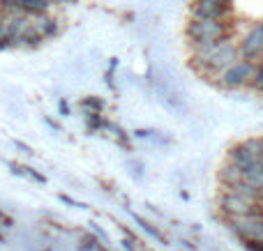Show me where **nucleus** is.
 I'll use <instances>...</instances> for the list:
<instances>
[{
  "label": "nucleus",
  "mask_w": 263,
  "mask_h": 251,
  "mask_svg": "<svg viewBox=\"0 0 263 251\" xmlns=\"http://www.w3.org/2000/svg\"><path fill=\"white\" fill-rule=\"evenodd\" d=\"M254 74H256V62L238 60V62H233L231 67L219 74L217 86L224 88V90H238V88H242V86H250Z\"/></svg>",
  "instance_id": "20e7f679"
},
{
  "label": "nucleus",
  "mask_w": 263,
  "mask_h": 251,
  "mask_svg": "<svg viewBox=\"0 0 263 251\" xmlns=\"http://www.w3.org/2000/svg\"><path fill=\"white\" fill-rule=\"evenodd\" d=\"M215 3H231V0H215Z\"/></svg>",
  "instance_id": "412c9836"
},
{
  "label": "nucleus",
  "mask_w": 263,
  "mask_h": 251,
  "mask_svg": "<svg viewBox=\"0 0 263 251\" xmlns=\"http://www.w3.org/2000/svg\"><path fill=\"white\" fill-rule=\"evenodd\" d=\"M242 180H245L250 187H254L256 192L263 194V164L261 161H254L252 166L242 169Z\"/></svg>",
  "instance_id": "9b49d317"
},
{
  "label": "nucleus",
  "mask_w": 263,
  "mask_h": 251,
  "mask_svg": "<svg viewBox=\"0 0 263 251\" xmlns=\"http://www.w3.org/2000/svg\"><path fill=\"white\" fill-rule=\"evenodd\" d=\"M250 86L254 88L256 92H261V95H263V60H261V62H256V74H254V78H252Z\"/></svg>",
  "instance_id": "2eb2a0df"
},
{
  "label": "nucleus",
  "mask_w": 263,
  "mask_h": 251,
  "mask_svg": "<svg viewBox=\"0 0 263 251\" xmlns=\"http://www.w3.org/2000/svg\"><path fill=\"white\" fill-rule=\"evenodd\" d=\"M60 113H63V115L69 113V109H67V104H65V101H60Z\"/></svg>",
  "instance_id": "a211bd4d"
},
{
  "label": "nucleus",
  "mask_w": 263,
  "mask_h": 251,
  "mask_svg": "<svg viewBox=\"0 0 263 251\" xmlns=\"http://www.w3.org/2000/svg\"><path fill=\"white\" fill-rule=\"evenodd\" d=\"M229 228L245 242H263V217H242V219H227Z\"/></svg>",
  "instance_id": "6e6552de"
},
{
  "label": "nucleus",
  "mask_w": 263,
  "mask_h": 251,
  "mask_svg": "<svg viewBox=\"0 0 263 251\" xmlns=\"http://www.w3.org/2000/svg\"><path fill=\"white\" fill-rule=\"evenodd\" d=\"M261 164H263V138H261Z\"/></svg>",
  "instance_id": "aec40b11"
},
{
  "label": "nucleus",
  "mask_w": 263,
  "mask_h": 251,
  "mask_svg": "<svg viewBox=\"0 0 263 251\" xmlns=\"http://www.w3.org/2000/svg\"><path fill=\"white\" fill-rule=\"evenodd\" d=\"M217 207L227 219H242V217H263V203H252L247 198L231 192H222L217 198Z\"/></svg>",
  "instance_id": "7ed1b4c3"
},
{
  "label": "nucleus",
  "mask_w": 263,
  "mask_h": 251,
  "mask_svg": "<svg viewBox=\"0 0 263 251\" xmlns=\"http://www.w3.org/2000/svg\"><path fill=\"white\" fill-rule=\"evenodd\" d=\"M238 60H240V53H238L233 37L192 51V67L203 76H219L224 69H229Z\"/></svg>",
  "instance_id": "f257e3e1"
},
{
  "label": "nucleus",
  "mask_w": 263,
  "mask_h": 251,
  "mask_svg": "<svg viewBox=\"0 0 263 251\" xmlns=\"http://www.w3.org/2000/svg\"><path fill=\"white\" fill-rule=\"evenodd\" d=\"M83 106L90 109V113H100V111L104 109V99H100V97H88V99H83Z\"/></svg>",
  "instance_id": "dca6fc26"
},
{
  "label": "nucleus",
  "mask_w": 263,
  "mask_h": 251,
  "mask_svg": "<svg viewBox=\"0 0 263 251\" xmlns=\"http://www.w3.org/2000/svg\"><path fill=\"white\" fill-rule=\"evenodd\" d=\"M0 39H5V23H0Z\"/></svg>",
  "instance_id": "6ab92c4d"
},
{
  "label": "nucleus",
  "mask_w": 263,
  "mask_h": 251,
  "mask_svg": "<svg viewBox=\"0 0 263 251\" xmlns=\"http://www.w3.org/2000/svg\"><path fill=\"white\" fill-rule=\"evenodd\" d=\"M18 41H23V44H28V46H37L42 41V35L35 30V28H28V30L18 37Z\"/></svg>",
  "instance_id": "ddd939ff"
},
{
  "label": "nucleus",
  "mask_w": 263,
  "mask_h": 251,
  "mask_svg": "<svg viewBox=\"0 0 263 251\" xmlns=\"http://www.w3.org/2000/svg\"><path fill=\"white\" fill-rule=\"evenodd\" d=\"M86 124L88 129H109V120H104L100 113H88L86 115Z\"/></svg>",
  "instance_id": "f8f14e48"
},
{
  "label": "nucleus",
  "mask_w": 263,
  "mask_h": 251,
  "mask_svg": "<svg viewBox=\"0 0 263 251\" xmlns=\"http://www.w3.org/2000/svg\"><path fill=\"white\" fill-rule=\"evenodd\" d=\"M229 161L236 164L238 169H247L254 161H261V138H247L236 145L229 148Z\"/></svg>",
  "instance_id": "39448f33"
},
{
  "label": "nucleus",
  "mask_w": 263,
  "mask_h": 251,
  "mask_svg": "<svg viewBox=\"0 0 263 251\" xmlns=\"http://www.w3.org/2000/svg\"><path fill=\"white\" fill-rule=\"evenodd\" d=\"M236 46H238V53H240V60H250V62L263 60V28H261V23L252 26L250 30L240 37V41H238Z\"/></svg>",
  "instance_id": "0eeeda50"
},
{
  "label": "nucleus",
  "mask_w": 263,
  "mask_h": 251,
  "mask_svg": "<svg viewBox=\"0 0 263 251\" xmlns=\"http://www.w3.org/2000/svg\"><path fill=\"white\" fill-rule=\"evenodd\" d=\"M35 30L40 32L42 37H49V35H55V30H58V28H55V23L51 21V18H42V21L37 23Z\"/></svg>",
  "instance_id": "4468645a"
},
{
  "label": "nucleus",
  "mask_w": 263,
  "mask_h": 251,
  "mask_svg": "<svg viewBox=\"0 0 263 251\" xmlns=\"http://www.w3.org/2000/svg\"><path fill=\"white\" fill-rule=\"evenodd\" d=\"M136 221H139V224L143 226V231H148L150 235H155V238H157V240H162V235H159V231H157V228H153V226H150L148 221H143V219H141V217H136Z\"/></svg>",
  "instance_id": "f3484780"
},
{
  "label": "nucleus",
  "mask_w": 263,
  "mask_h": 251,
  "mask_svg": "<svg viewBox=\"0 0 263 251\" xmlns=\"http://www.w3.org/2000/svg\"><path fill=\"white\" fill-rule=\"evenodd\" d=\"M261 28H263V21H261Z\"/></svg>",
  "instance_id": "4be33fe9"
},
{
  "label": "nucleus",
  "mask_w": 263,
  "mask_h": 251,
  "mask_svg": "<svg viewBox=\"0 0 263 251\" xmlns=\"http://www.w3.org/2000/svg\"><path fill=\"white\" fill-rule=\"evenodd\" d=\"M3 7L23 9V12H30V14H42L49 7V0H3Z\"/></svg>",
  "instance_id": "9d476101"
},
{
  "label": "nucleus",
  "mask_w": 263,
  "mask_h": 251,
  "mask_svg": "<svg viewBox=\"0 0 263 251\" xmlns=\"http://www.w3.org/2000/svg\"><path fill=\"white\" fill-rule=\"evenodd\" d=\"M185 35L190 39L192 51L201 46L217 44L222 39H231L233 23L231 21H205V18H192L185 28Z\"/></svg>",
  "instance_id": "f03ea898"
},
{
  "label": "nucleus",
  "mask_w": 263,
  "mask_h": 251,
  "mask_svg": "<svg viewBox=\"0 0 263 251\" xmlns=\"http://www.w3.org/2000/svg\"><path fill=\"white\" fill-rule=\"evenodd\" d=\"M217 180H219V184H222V192H227V189L236 187L238 182H242V171L238 169L236 164L227 161V164H222V169L217 171Z\"/></svg>",
  "instance_id": "1a4fd4ad"
},
{
  "label": "nucleus",
  "mask_w": 263,
  "mask_h": 251,
  "mask_svg": "<svg viewBox=\"0 0 263 251\" xmlns=\"http://www.w3.org/2000/svg\"><path fill=\"white\" fill-rule=\"evenodd\" d=\"M192 18H205V21H229L233 14L231 3H215V0H192Z\"/></svg>",
  "instance_id": "423d86ee"
}]
</instances>
